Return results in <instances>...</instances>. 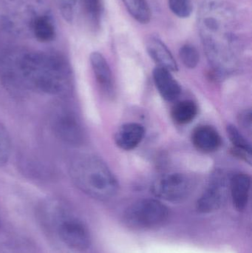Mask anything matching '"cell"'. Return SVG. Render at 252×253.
Segmentation results:
<instances>
[{
  "label": "cell",
  "instance_id": "8992f818",
  "mask_svg": "<svg viewBox=\"0 0 252 253\" xmlns=\"http://www.w3.org/2000/svg\"><path fill=\"white\" fill-rule=\"evenodd\" d=\"M192 188L193 181L189 175L170 172L157 178L151 186V191L160 200L176 203L186 199Z\"/></svg>",
  "mask_w": 252,
  "mask_h": 253
},
{
  "label": "cell",
  "instance_id": "52a82bcc",
  "mask_svg": "<svg viewBox=\"0 0 252 253\" xmlns=\"http://www.w3.org/2000/svg\"><path fill=\"white\" fill-rule=\"evenodd\" d=\"M56 136L65 144L80 145L84 140V132L79 120L73 111L65 107L55 110L50 120Z\"/></svg>",
  "mask_w": 252,
  "mask_h": 253
},
{
  "label": "cell",
  "instance_id": "8fae6325",
  "mask_svg": "<svg viewBox=\"0 0 252 253\" xmlns=\"http://www.w3.org/2000/svg\"><path fill=\"white\" fill-rule=\"evenodd\" d=\"M146 48L150 57L158 67L165 68L170 71H177V62L171 51L158 37L152 36L148 39Z\"/></svg>",
  "mask_w": 252,
  "mask_h": 253
},
{
  "label": "cell",
  "instance_id": "9c48e42d",
  "mask_svg": "<svg viewBox=\"0 0 252 253\" xmlns=\"http://www.w3.org/2000/svg\"><path fill=\"white\" fill-rule=\"evenodd\" d=\"M90 65L96 82L105 95L112 96L114 93V79L109 64L103 55L95 51L90 54Z\"/></svg>",
  "mask_w": 252,
  "mask_h": 253
},
{
  "label": "cell",
  "instance_id": "30bf717a",
  "mask_svg": "<svg viewBox=\"0 0 252 253\" xmlns=\"http://www.w3.org/2000/svg\"><path fill=\"white\" fill-rule=\"evenodd\" d=\"M154 83L163 99L168 102L176 100L181 93L180 84L165 68L157 67L152 73Z\"/></svg>",
  "mask_w": 252,
  "mask_h": 253
},
{
  "label": "cell",
  "instance_id": "ffe728a7",
  "mask_svg": "<svg viewBox=\"0 0 252 253\" xmlns=\"http://www.w3.org/2000/svg\"><path fill=\"white\" fill-rule=\"evenodd\" d=\"M179 57L184 66L190 69L196 68L199 63V53L196 47L191 44H185L180 47Z\"/></svg>",
  "mask_w": 252,
  "mask_h": 253
},
{
  "label": "cell",
  "instance_id": "44dd1931",
  "mask_svg": "<svg viewBox=\"0 0 252 253\" xmlns=\"http://www.w3.org/2000/svg\"><path fill=\"white\" fill-rule=\"evenodd\" d=\"M171 11L179 18H188L192 11L190 0H168Z\"/></svg>",
  "mask_w": 252,
  "mask_h": 253
},
{
  "label": "cell",
  "instance_id": "9a60e30c",
  "mask_svg": "<svg viewBox=\"0 0 252 253\" xmlns=\"http://www.w3.org/2000/svg\"><path fill=\"white\" fill-rule=\"evenodd\" d=\"M31 29L33 35L40 42H50L56 38V27L53 19L48 15L36 16L31 21Z\"/></svg>",
  "mask_w": 252,
  "mask_h": 253
},
{
  "label": "cell",
  "instance_id": "4fadbf2b",
  "mask_svg": "<svg viewBox=\"0 0 252 253\" xmlns=\"http://www.w3.org/2000/svg\"><path fill=\"white\" fill-rule=\"evenodd\" d=\"M192 141L200 151L212 153L220 148L222 139L218 132L213 126H198L192 131Z\"/></svg>",
  "mask_w": 252,
  "mask_h": 253
},
{
  "label": "cell",
  "instance_id": "6da1fadb",
  "mask_svg": "<svg viewBox=\"0 0 252 253\" xmlns=\"http://www.w3.org/2000/svg\"><path fill=\"white\" fill-rule=\"evenodd\" d=\"M0 80L15 96L31 90L61 96L72 87V71L59 53L13 50L0 58Z\"/></svg>",
  "mask_w": 252,
  "mask_h": 253
},
{
  "label": "cell",
  "instance_id": "5bb4252c",
  "mask_svg": "<svg viewBox=\"0 0 252 253\" xmlns=\"http://www.w3.org/2000/svg\"><path fill=\"white\" fill-rule=\"evenodd\" d=\"M251 178L246 173H237L232 177L229 183V190L234 207L238 211L247 208L250 199Z\"/></svg>",
  "mask_w": 252,
  "mask_h": 253
},
{
  "label": "cell",
  "instance_id": "ba28073f",
  "mask_svg": "<svg viewBox=\"0 0 252 253\" xmlns=\"http://www.w3.org/2000/svg\"><path fill=\"white\" fill-rule=\"evenodd\" d=\"M228 187L224 177L217 173L198 199L196 208L201 213H210L220 209L227 197Z\"/></svg>",
  "mask_w": 252,
  "mask_h": 253
},
{
  "label": "cell",
  "instance_id": "5b68a950",
  "mask_svg": "<svg viewBox=\"0 0 252 253\" xmlns=\"http://www.w3.org/2000/svg\"><path fill=\"white\" fill-rule=\"evenodd\" d=\"M51 221L60 240L72 249H87L90 245V232L81 220L62 206L51 208Z\"/></svg>",
  "mask_w": 252,
  "mask_h": 253
},
{
  "label": "cell",
  "instance_id": "7402d4cb",
  "mask_svg": "<svg viewBox=\"0 0 252 253\" xmlns=\"http://www.w3.org/2000/svg\"><path fill=\"white\" fill-rule=\"evenodd\" d=\"M10 154V140L4 126L0 123V167L4 166Z\"/></svg>",
  "mask_w": 252,
  "mask_h": 253
},
{
  "label": "cell",
  "instance_id": "3957f363",
  "mask_svg": "<svg viewBox=\"0 0 252 253\" xmlns=\"http://www.w3.org/2000/svg\"><path fill=\"white\" fill-rule=\"evenodd\" d=\"M69 175L73 184L93 199L108 201L118 193V180L108 165L96 156L84 155L74 159Z\"/></svg>",
  "mask_w": 252,
  "mask_h": 253
},
{
  "label": "cell",
  "instance_id": "603a6c76",
  "mask_svg": "<svg viewBox=\"0 0 252 253\" xmlns=\"http://www.w3.org/2000/svg\"><path fill=\"white\" fill-rule=\"evenodd\" d=\"M54 1L59 6L63 16L67 19H71L72 10H73L76 0H54Z\"/></svg>",
  "mask_w": 252,
  "mask_h": 253
},
{
  "label": "cell",
  "instance_id": "7c38bea8",
  "mask_svg": "<svg viewBox=\"0 0 252 253\" xmlns=\"http://www.w3.org/2000/svg\"><path fill=\"white\" fill-rule=\"evenodd\" d=\"M145 129L139 123H126L115 132V142L119 148L131 150L139 145L144 139Z\"/></svg>",
  "mask_w": 252,
  "mask_h": 253
},
{
  "label": "cell",
  "instance_id": "7a4b0ae2",
  "mask_svg": "<svg viewBox=\"0 0 252 253\" xmlns=\"http://www.w3.org/2000/svg\"><path fill=\"white\" fill-rule=\"evenodd\" d=\"M198 29L211 65L220 73L239 65L247 27L238 10L223 0H208L198 14Z\"/></svg>",
  "mask_w": 252,
  "mask_h": 253
},
{
  "label": "cell",
  "instance_id": "277c9868",
  "mask_svg": "<svg viewBox=\"0 0 252 253\" xmlns=\"http://www.w3.org/2000/svg\"><path fill=\"white\" fill-rule=\"evenodd\" d=\"M168 218V208L161 201L143 199L132 204L126 210L124 222L133 230H149L161 227Z\"/></svg>",
  "mask_w": 252,
  "mask_h": 253
},
{
  "label": "cell",
  "instance_id": "e0dca14e",
  "mask_svg": "<svg viewBox=\"0 0 252 253\" xmlns=\"http://www.w3.org/2000/svg\"><path fill=\"white\" fill-rule=\"evenodd\" d=\"M198 114V107L192 100H183L173 106L172 118L178 125L184 126L192 123Z\"/></svg>",
  "mask_w": 252,
  "mask_h": 253
},
{
  "label": "cell",
  "instance_id": "ac0fdd59",
  "mask_svg": "<svg viewBox=\"0 0 252 253\" xmlns=\"http://www.w3.org/2000/svg\"><path fill=\"white\" fill-rule=\"evenodd\" d=\"M127 11L136 21L147 24L150 21L151 10L146 0H122Z\"/></svg>",
  "mask_w": 252,
  "mask_h": 253
},
{
  "label": "cell",
  "instance_id": "d6986e66",
  "mask_svg": "<svg viewBox=\"0 0 252 253\" xmlns=\"http://www.w3.org/2000/svg\"><path fill=\"white\" fill-rule=\"evenodd\" d=\"M81 8L89 23L93 28H98L102 20V0H80Z\"/></svg>",
  "mask_w": 252,
  "mask_h": 253
},
{
  "label": "cell",
  "instance_id": "cb8c5ba5",
  "mask_svg": "<svg viewBox=\"0 0 252 253\" xmlns=\"http://www.w3.org/2000/svg\"><path fill=\"white\" fill-rule=\"evenodd\" d=\"M240 126L251 132L252 127V114L251 110H245L239 114L238 117Z\"/></svg>",
  "mask_w": 252,
  "mask_h": 253
},
{
  "label": "cell",
  "instance_id": "2e32d148",
  "mask_svg": "<svg viewBox=\"0 0 252 253\" xmlns=\"http://www.w3.org/2000/svg\"><path fill=\"white\" fill-rule=\"evenodd\" d=\"M228 137L233 145L232 151L237 157L252 164V146L248 140L240 132L236 126L229 125L226 127Z\"/></svg>",
  "mask_w": 252,
  "mask_h": 253
}]
</instances>
